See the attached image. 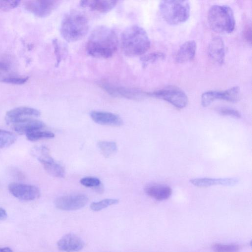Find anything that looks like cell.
Here are the masks:
<instances>
[{
	"mask_svg": "<svg viewBox=\"0 0 252 252\" xmlns=\"http://www.w3.org/2000/svg\"><path fill=\"white\" fill-rule=\"evenodd\" d=\"M119 40L116 32L111 28L100 26L91 32L86 49L88 55L96 58L107 59L116 52Z\"/></svg>",
	"mask_w": 252,
	"mask_h": 252,
	"instance_id": "obj_1",
	"label": "cell"
},
{
	"mask_svg": "<svg viewBox=\"0 0 252 252\" xmlns=\"http://www.w3.org/2000/svg\"><path fill=\"white\" fill-rule=\"evenodd\" d=\"M121 45L126 56L134 57L144 55L149 49L151 42L147 33L142 27L132 25L122 32Z\"/></svg>",
	"mask_w": 252,
	"mask_h": 252,
	"instance_id": "obj_2",
	"label": "cell"
},
{
	"mask_svg": "<svg viewBox=\"0 0 252 252\" xmlns=\"http://www.w3.org/2000/svg\"><path fill=\"white\" fill-rule=\"evenodd\" d=\"M89 23L86 16L76 11L67 13L63 19L60 27L62 37L73 42L82 39L87 33Z\"/></svg>",
	"mask_w": 252,
	"mask_h": 252,
	"instance_id": "obj_3",
	"label": "cell"
},
{
	"mask_svg": "<svg viewBox=\"0 0 252 252\" xmlns=\"http://www.w3.org/2000/svg\"><path fill=\"white\" fill-rule=\"evenodd\" d=\"M207 17L210 28L216 32L230 33L235 29L234 13L228 5L215 4L211 6L208 11Z\"/></svg>",
	"mask_w": 252,
	"mask_h": 252,
	"instance_id": "obj_4",
	"label": "cell"
},
{
	"mask_svg": "<svg viewBox=\"0 0 252 252\" xmlns=\"http://www.w3.org/2000/svg\"><path fill=\"white\" fill-rule=\"evenodd\" d=\"M159 9L162 18L170 25L183 23L190 15V6L187 0H162Z\"/></svg>",
	"mask_w": 252,
	"mask_h": 252,
	"instance_id": "obj_5",
	"label": "cell"
},
{
	"mask_svg": "<svg viewBox=\"0 0 252 252\" xmlns=\"http://www.w3.org/2000/svg\"><path fill=\"white\" fill-rule=\"evenodd\" d=\"M148 96L162 99L179 109L185 107L188 98L185 93L180 88L168 86L152 92L147 93Z\"/></svg>",
	"mask_w": 252,
	"mask_h": 252,
	"instance_id": "obj_6",
	"label": "cell"
},
{
	"mask_svg": "<svg viewBox=\"0 0 252 252\" xmlns=\"http://www.w3.org/2000/svg\"><path fill=\"white\" fill-rule=\"evenodd\" d=\"M239 94L238 86H234L223 91H208L202 94L201 103L203 107H207L217 99L234 102L238 100Z\"/></svg>",
	"mask_w": 252,
	"mask_h": 252,
	"instance_id": "obj_7",
	"label": "cell"
},
{
	"mask_svg": "<svg viewBox=\"0 0 252 252\" xmlns=\"http://www.w3.org/2000/svg\"><path fill=\"white\" fill-rule=\"evenodd\" d=\"M60 1L53 0H28L24 1L25 8L38 17L49 15L60 3Z\"/></svg>",
	"mask_w": 252,
	"mask_h": 252,
	"instance_id": "obj_8",
	"label": "cell"
},
{
	"mask_svg": "<svg viewBox=\"0 0 252 252\" xmlns=\"http://www.w3.org/2000/svg\"><path fill=\"white\" fill-rule=\"evenodd\" d=\"M88 197L83 194L77 193L58 197L55 201L56 207L63 211H74L80 209L86 205Z\"/></svg>",
	"mask_w": 252,
	"mask_h": 252,
	"instance_id": "obj_9",
	"label": "cell"
},
{
	"mask_svg": "<svg viewBox=\"0 0 252 252\" xmlns=\"http://www.w3.org/2000/svg\"><path fill=\"white\" fill-rule=\"evenodd\" d=\"M8 189L14 197L24 201L34 200L39 198L40 195L39 189L30 185L12 183L9 184Z\"/></svg>",
	"mask_w": 252,
	"mask_h": 252,
	"instance_id": "obj_10",
	"label": "cell"
},
{
	"mask_svg": "<svg viewBox=\"0 0 252 252\" xmlns=\"http://www.w3.org/2000/svg\"><path fill=\"white\" fill-rule=\"evenodd\" d=\"M100 86L109 94L115 97L137 99L147 95V93L139 90L117 86L107 83H102Z\"/></svg>",
	"mask_w": 252,
	"mask_h": 252,
	"instance_id": "obj_11",
	"label": "cell"
},
{
	"mask_svg": "<svg viewBox=\"0 0 252 252\" xmlns=\"http://www.w3.org/2000/svg\"><path fill=\"white\" fill-rule=\"evenodd\" d=\"M13 130L20 134H26L31 131L40 130L45 126L44 123L33 118L18 119L10 122Z\"/></svg>",
	"mask_w": 252,
	"mask_h": 252,
	"instance_id": "obj_12",
	"label": "cell"
},
{
	"mask_svg": "<svg viewBox=\"0 0 252 252\" xmlns=\"http://www.w3.org/2000/svg\"><path fill=\"white\" fill-rule=\"evenodd\" d=\"M84 241L74 233H68L58 242L59 250L65 252H75L81 250L85 246Z\"/></svg>",
	"mask_w": 252,
	"mask_h": 252,
	"instance_id": "obj_13",
	"label": "cell"
},
{
	"mask_svg": "<svg viewBox=\"0 0 252 252\" xmlns=\"http://www.w3.org/2000/svg\"><path fill=\"white\" fill-rule=\"evenodd\" d=\"M40 115V111L36 109L27 106H21L8 111L6 113L5 119L8 124L16 120L37 117Z\"/></svg>",
	"mask_w": 252,
	"mask_h": 252,
	"instance_id": "obj_14",
	"label": "cell"
},
{
	"mask_svg": "<svg viewBox=\"0 0 252 252\" xmlns=\"http://www.w3.org/2000/svg\"><path fill=\"white\" fill-rule=\"evenodd\" d=\"M196 43L193 40H190L183 43L177 50L175 60L177 63H183L191 61L195 57Z\"/></svg>",
	"mask_w": 252,
	"mask_h": 252,
	"instance_id": "obj_15",
	"label": "cell"
},
{
	"mask_svg": "<svg viewBox=\"0 0 252 252\" xmlns=\"http://www.w3.org/2000/svg\"><path fill=\"white\" fill-rule=\"evenodd\" d=\"M90 116L94 122L102 125L121 126L123 124L118 115L110 112L93 111L91 112Z\"/></svg>",
	"mask_w": 252,
	"mask_h": 252,
	"instance_id": "obj_16",
	"label": "cell"
},
{
	"mask_svg": "<svg viewBox=\"0 0 252 252\" xmlns=\"http://www.w3.org/2000/svg\"><path fill=\"white\" fill-rule=\"evenodd\" d=\"M207 52L210 58L215 62L222 64L225 57V47L222 39L220 37L213 38L209 43Z\"/></svg>",
	"mask_w": 252,
	"mask_h": 252,
	"instance_id": "obj_17",
	"label": "cell"
},
{
	"mask_svg": "<svg viewBox=\"0 0 252 252\" xmlns=\"http://www.w3.org/2000/svg\"><path fill=\"white\" fill-rule=\"evenodd\" d=\"M190 182L193 185L198 187H208L214 185H222L226 186H233L238 182L235 178H196L191 179Z\"/></svg>",
	"mask_w": 252,
	"mask_h": 252,
	"instance_id": "obj_18",
	"label": "cell"
},
{
	"mask_svg": "<svg viewBox=\"0 0 252 252\" xmlns=\"http://www.w3.org/2000/svg\"><path fill=\"white\" fill-rule=\"evenodd\" d=\"M117 2L116 0H87L80 1V5L94 11L106 13L114 8Z\"/></svg>",
	"mask_w": 252,
	"mask_h": 252,
	"instance_id": "obj_19",
	"label": "cell"
},
{
	"mask_svg": "<svg viewBox=\"0 0 252 252\" xmlns=\"http://www.w3.org/2000/svg\"><path fill=\"white\" fill-rule=\"evenodd\" d=\"M37 159L42 164L45 170L51 176L57 178L64 177L63 168L60 164L56 163L50 154L46 155Z\"/></svg>",
	"mask_w": 252,
	"mask_h": 252,
	"instance_id": "obj_20",
	"label": "cell"
},
{
	"mask_svg": "<svg viewBox=\"0 0 252 252\" xmlns=\"http://www.w3.org/2000/svg\"><path fill=\"white\" fill-rule=\"evenodd\" d=\"M145 191L147 195L158 201L168 199L172 193L170 187L160 184L150 185L145 188Z\"/></svg>",
	"mask_w": 252,
	"mask_h": 252,
	"instance_id": "obj_21",
	"label": "cell"
},
{
	"mask_svg": "<svg viewBox=\"0 0 252 252\" xmlns=\"http://www.w3.org/2000/svg\"><path fill=\"white\" fill-rule=\"evenodd\" d=\"M97 146L102 155L106 157L113 155L117 150V144L114 142L99 141L97 143Z\"/></svg>",
	"mask_w": 252,
	"mask_h": 252,
	"instance_id": "obj_22",
	"label": "cell"
},
{
	"mask_svg": "<svg viewBox=\"0 0 252 252\" xmlns=\"http://www.w3.org/2000/svg\"><path fill=\"white\" fill-rule=\"evenodd\" d=\"M29 79L28 76H19L13 74L0 75V82L14 84L22 85L25 83Z\"/></svg>",
	"mask_w": 252,
	"mask_h": 252,
	"instance_id": "obj_23",
	"label": "cell"
},
{
	"mask_svg": "<svg viewBox=\"0 0 252 252\" xmlns=\"http://www.w3.org/2000/svg\"><path fill=\"white\" fill-rule=\"evenodd\" d=\"M15 134L10 131L0 129V149L8 147L16 141Z\"/></svg>",
	"mask_w": 252,
	"mask_h": 252,
	"instance_id": "obj_24",
	"label": "cell"
},
{
	"mask_svg": "<svg viewBox=\"0 0 252 252\" xmlns=\"http://www.w3.org/2000/svg\"><path fill=\"white\" fill-rule=\"evenodd\" d=\"M27 139L31 141H35L42 139H50L54 137L53 133L49 131L36 130L26 134Z\"/></svg>",
	"mask_w": 252,
	"mask_h": 252,
	"instance_id": "obj_25",
	"label": "cell"
},
{
	"mask_svg": "<svg viewBox=\"0 0 252 252\" xmlns=\"http://www.w3.org/2000/svg\"><path fill=\"white\" fill-rule=\"evenodd\" d=\"M165 54L162 52H154L146 55H143L141 57V61L143 66H146L150 63L163 60L165 58Z\"/></svg>",
	"mask_w": 252,
	"mask_h": 252,
	"instance_id": "obj_26",
	"label": "cell"
},
{
	"mask_svg": "<svg viewBox=\"0 0 252 252\" xmlns=\"http://www.w3.org/2000/svg\"><path fill=\"white\" fill-rule=\"evenodd\" d=\"M118 202L119 200L116 199H105L92 203L90 205V208L94 211H99L109 206L116 204Z\"/></svg>",
	"mask_w": 252,
	"mask_h": 252,
	"instance_id": "obj_27",
	"label": "cell"
},
{
	"mask_svg": "<svg viewBox=\"0 0 252 252\" xmlns=\"http://www.w3.org/2000/svg\"><path fill=\"white\" fill-rule=\"evenodd\" d=\"M215 252H237L240 247L235 244H216L212 246Z\"/></svg>",
	"mask_w": 252,
	"mask_h": 252,
	"instance_id": "obj_28",
	"label": "cell"
},
{
	"mask_svg": "<svg viewBox=\"0 0 252 252\" xmlns=\"http://www.w3.org/2000/svg\"><path fill=\"white\" fill-rule=\"evenodd\" d=\"M13 66V62L8 56L0 58V75L4 74L10 71Z\"/></svg>",
	"mask_w": 252,
	"mask_h": 252,
	"instance_id": "obj_29",
	"label": "cell"
},
{
	"mask_svg": "<svg viewBox=\"0 0 252 252\" xmlns=\"http://www.w3.org/2000/svg\"><path fill=\"white\" fill-rule=\"evenodd\" d=\"M217 112L220 115L228 116L235 118L239 119L241 117L240 113L237 110L225 107L218 108Z\"/></svg>",
	"mask_w": 252,
	"mask_h": 252,
	"instance_id": "obj_30",
	"label": "cell"
},
{
	"mask_svg": "<svg viewBox=\"0 0 252 252\" xmlns=\"http://www.w3.org/2000/svg\"><path fill=\"white\" fill-rule=\"evenodd\" d=\"M80 183L87 187H96L100 184V181L95 177H87L82 178Z\"/></svg>",
	"mask_w": 252,
	"mask_h": 252,
	"instance_id": "obj_31",
	"label": "cell"
},
{
	"mask_svg": "<svg viewBox=\"0 0 252 252\" xmlns=\"http://www.w3.org/2000/svg\"><path fill=\"white\" fill-rule=\"evenodd\" d=\"M21 1L19 0H0V9L8 11L16 7Z\"/></svg>",
	"mask_w": 252,
	"mask_h": 252,
	"instance_id": "obj_32",
	"label": "cell"
},
{
	"mask_svg": "<svg viewBox=\"0 0 252 252\" xmlns=\"http://www.w3.org/2000/svg\"><path fill=\"white\" fill-rule=\"evenodd\" d=\"M53 44L56 60V66H58L62 61L63 51L61 48V47L60 43L58 42V40L54 39L53 40Z\"/></svg>",
	"mask_w": 252,
	"mask_h": 252,
	"instance_id": "obj_33",
	"label": "cell"
},
{
	"mask_svg": "<svg viewBox=\"0 0 252 252\" xmlns=\"http://www.w3.org/2000/svg\"><path fill=\"white\" fill-rule=\"evenodd\" d=\"M251 27L249 26H247L244 30V35L246 39V40L249 42L250 43H251V40H252V34H251Z\"/></svg>",
	"mask_w": 252,
	"mask_h": 252,
	"instance_id": "obj_34",
	"label": "cell"
},
{
	"mask_svg": "<svg viewBox=\"0 0 252 252\" xmlns=\"http://www.w3.org/2000/svg\"><path fill=\"white\" fill-rule=\"evenodd\" d=\"M7 217V213L4 209L0 208V220L5 219Z\"/></svg>",
	"mask_w": 252,
	"mask_h": 252,
	"instance_id": "obj_35",
	"label": "cell"
},
{
	"mask_svg": "<svg viewBox=\"0 0 252 252\" xmlns=\"http://www.w3.org/2000/svg\"><path fill=\"white\" fill-rule=\"evenodd\" d=\"M0 252H13V251L8 247L0 248Z\"/></svg>",
	"mask_w": 252,
	"mask_h": 252,
	"instance_id": "obj_36",
	"label": "cell"
}]
</instances>
